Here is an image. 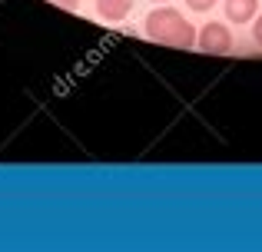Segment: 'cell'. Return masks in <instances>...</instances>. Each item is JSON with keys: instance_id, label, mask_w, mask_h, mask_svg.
I'll return each mask as SVG.
<instances>
[{"instance_id": "8", "label": "cell", "mask_w": 262, "mask_h": 252, "mask_svg": "<svg viewBox=\"0 0 262 252\" xmlns=\"http://www.w3.org/2000/svg\"><path fill=\"white\" fill-rule=\"evenodd\" d=\"M156 4H166V0H156Z\"/></svg>"}, {"instance_id": "3", "label": "cell", "mask_w": 262, "mask_h": 252, "mask_svg": "<svg viewBox=\"0 0 262 252\" xmlns=\"http://www.w3.org/2000/svg\"><path fill=\"white\" fill-rule=\"evenodd\" d=\"M259 13V0H226V17L232 24H249Z\"/></svg>"}, {"instance_id": "5", "label": "cell", "mask_w": 262, "mask_h": 252, "mask_svg": "<svg viewBox=\"0 0 262 252\" xmlns=\"http://www.w3.org/2000/svg\"><path fill=\"white\" fill-rule=\"evenodd\" d=\"M216 4H219V0H186V7H189V10H196V13H206V10H212Z\"/></svg>"}, {"instance_id": "4", "label": "cell", "mask_w": 262, "mask_h": 252, "mask_svg": "<svg viewBox=\"0 0 262 252\" xmlns=\"http://www.w3.org/2000/svg\"><path fill=\"white\" fill-rule=\"evenodd\" d=\"M136 0H96V13L103 20H123L129 10H133Z\"/></svg>"}, {"instance_id": "7", "label": "cell", "mask_w": 262, "mask_h": 252, "mask_svg": "<svg viewBox=\"0 0 262 252\" xmlns=\"http://www.w3.org/2000/svg\"><path fill=\"white\" fill-rule=\"evenodd\" d=\"M50 4L63 7V10H77V7H80V0H50Z\"/></svg>"}, {"instance_id": "6", "label": "cell", "mask_w": 262, "mask_h": 252, "mask_svg": "<svg viewBox=\"0 0 262 252\" xmlns=\"http://www.w3.org/2000/svg\"><path fill=\"white\" fill-rule=\"evenodd\" d=\"M252 40L262 47V13H256V24H252Z\"/></svg>"}, {"instance_id": "1", "label": "cell", "mask_w": 262, "mask_h": 252, "mask_svg": "<svg viewBox=\"0 0 262 252\" xmlns=\"http://www.w3.org/2000/svg\"><path fill=\"white\" fill-rule=\"evenodd\" d=\"M146 37L166 47H196V27L173 7H156L146 13Z\"/></svg>"}, {"instance_id": "2", "label": "cell", "mask_w": 262, "mask_h": 252, "mask_svg": "<svg viewBox=\"0 0 262 252\" xmlns=\"http://www.w3.org/2000/svg\"><path fill=\"white\" fill-rule=\"evenodd\" d=\"M232 43H236V40H232L229 27H226V24H216V20H212V24H206L203 30L196 33V47L203 53H216V57H223V53H232Z\"/></svg>"}]
</instances>
